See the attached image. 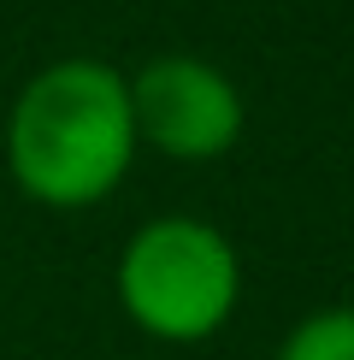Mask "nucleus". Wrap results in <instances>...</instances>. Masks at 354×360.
I'll use <instances>...</instances> for the list:
<instances>
[{
  "label": "nucleus",
  "instance_id": "f257e3e1",
  "mask_svg": "<svg viewBox=\"0 0 354 360\" xmlns=\"http://www.w3.org/2000/svg\"><path fill=\"white\" fill-rule=\"evenodd\" d=\"M130 77L107 59H53L18 89L6 112V172L24 201L53 213L100 207L136 166Z\"/></svg>",
  "mask_w": 354,
  "mask_h": 360
},
{
  "label": "nucleus",
  "instance_id": "f03ea898",
  "mask_svg": "<svg viewBox=\"0 0 354 360\" xmlns=\"http://www.w3.org/2000/svg\"><path fill=\"white\" fill-rule=\"evenodd\" d=\"M242 302V254L195 213L148 219L118 254V307L154 342H206Z\"/></svg>",
  "mask_w": 354,
  "mask_h": 360
},
{
  "label": "nucleus",
  "instance_id": "7ed1b4c3",
  "mask_svg": "<svg viewBox=\"0 0 354 360\" xmlns=\"http://www.w3.org/2000/svg\"><path fill=\"white\" fill-rule=\"evenodd\" d=\"M130 118H136L142 148L183 160V166H206L242 142L248 107H242V89L213 59L159 53L130 77Z\"/></svg>",
  "mask_w": 354,
  "mask_h": 360
},
{
  "label": "nucleus",
  "instance_id": "20e7f679",
  "mask_svg": "<svg viewBox=\"0 0 354 360\" xmlns=\"http://www.w3.org/2000/svg\"><path fill=\"white\" fill-rule=\"evenodd\" d=\"M277 360H354V307H319L277 342Z\"/></svg>",
  "mask_w": 354,
  "mask_h": 360
}]
</instances>
